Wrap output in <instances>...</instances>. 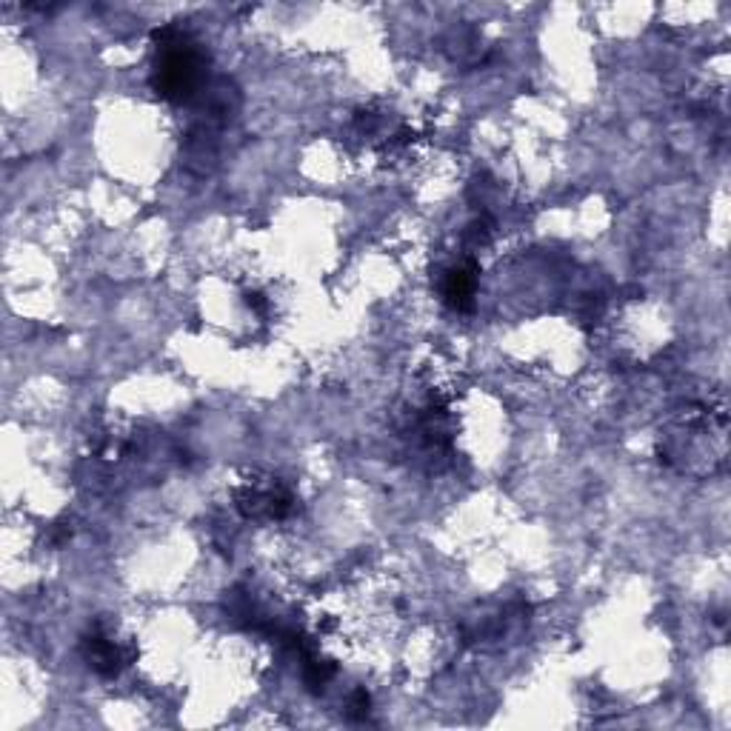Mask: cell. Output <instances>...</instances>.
<instances>
[{
  "mask_svg": "<svg viewBox=\"0 0 731 731\" xmlns=\"http://www.w3.org/2000/svg\"><path fill=\"white\" fill-rule=\"evenodd\" d=\"M155 40H158V60H155V78H152L155 92L172 103L192 98V92L200 83V69H203L200 49L189 40L186 32H180L175 26L155 32Z\"/></svg>",
  "mask_w": 731,
  "mask_h": 731,
  "instance_id": "1",
  "label": "cell"
},
{
  "mask_svg": "<svg viewBox=\"0 0 731 731\" xmlns=\"http://www.w3.org/2000/svg\"><path fill=\"white\" fill-rule=\"evenodd\" d=\"M83 654L100 677H118L120 669L126 666V654L120 652L118 643L109 640L103 632H92L89 637H83Z\"/></svg>",
  "mask_w": 731,
  "mask_h": 731,
  "instance_id": "2",
  "label": "cell"
},
{
  "mask_svg": "<svg viewBox=\"0 0 731 731\" xmlns=\"http://www.w3.org/2000/svg\"><path fill=\"white\" fill-rule=\"evenodd\" d=\"M475 286H477V266L475 263H466V266H457L446 275V283H443V297L446 303L457 309V312H466L472 309V297H475Z\"/></svg>",
  "mask_w": 731,
  "mask_h": 731,
  "instance_id": "3",
  "label": "cell"
},
{
  "mask_svg": "<svg viewBox=\"0 0 731 731\" xmlns=\"http://www.w3.org/2000/svg\"><path fill=\"white\" fill-rule=\"evenodd\" d=\"M369 714V694L357 692L352 700V717H366Z\"/></svg>",
  "mask_w": 731,
  "mask_h": 731,
  "instance_id": "4",
  "label": "cell"
},
{
  "mask_svg": "<svg viewBox=\"0 0 731 731\" xmlns=\"http://www.w3.org/2000/svg\"><path fill=\"white\" fill-rule=\"evenodd\" d=\"M246 303H249V306H252L255 312H260V315L266 312V300H263V295H257V292H252V295H246Z\"/></svg>",
  "mask_w": 731,
  "mask_h": 731,
  "instance_id": "5",
  "label": "cell"
}]
</instances>
